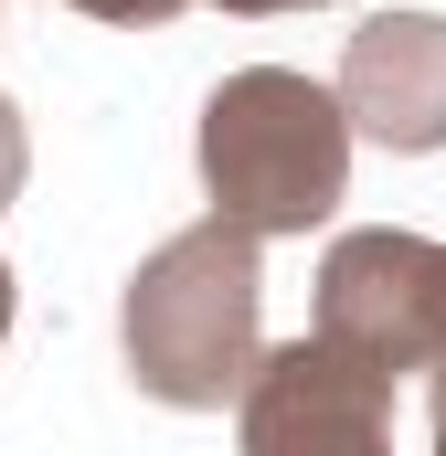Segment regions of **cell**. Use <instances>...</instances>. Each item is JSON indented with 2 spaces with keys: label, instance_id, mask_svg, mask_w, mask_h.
<instances>
[{
  "label": "cell",
  "instance_id": "obj_1",
  "mask_svg": "<svg viewBox=\"0 0 446 456\" xmlns=\"http://www.w3.org/2000/svg\"><path fill=\"white\" fill-rule=\"evenodd\" d=\"M266 233L202 213L170 244H149L128 265V297H117V350H128V382L170 414H223L244 403L255 361H266Z\"/></svg>",
  "mask_w": 446,
  "mask_h": 456
},
{
  "label": "cell",
  "instance_id": "obj_2",
  "mask_svg": "<svg viewBox=\"0 0 446 456\" xmlns=\"http://www.w3.org/2000/svg\"><path fill=\"white\" fill-rule=\"evenodd\" d=\"M202 191L213 213L277 233H309L351 191V107L340 86H309L298 64H244L202 96Z\"/></svg>",
  "mask_w": 446,
  "mask_h": 456
},
{
  "label": "cell",
  "instance_id": "obj_3",
  "mask_svg": "<svg viewBox=\"0 0 446 456\" xmlns=\"http://www.w3.org/2000/svg\"><path fill=\"white\" fill-rule=\"evenodd\" d=\"M319 330L351 340L361 361H383L393 382L404 371H436L446 361V244L404 224H361L319 255Z\"/></svg>",
  "mask_w": 446,
  "mask_h": 456
},
{
  "label": "cell",
  "instance_id": "obj_4",
  "mask_svg": "<svg viewBox=\"0 0 446 456\" xmlns=\"http://www.w3.org/2000/svg\"><path fill=\"white\" fill-rule=\"evenodd\" d=\"M234 436H244V456H372L393 436V371L330 330H309V340L255 361Z\"/></svg>",
  "mask_w": 446,
  "mask_h": 456
},
{
  "label": "cell",
  "instance_id": "obj_5",
  "mask_svg": "<svg viewBox=\"0 0 446 456\" xmlns=\"http://www.w3.org/2000/svg\"><path fill=\"white\" fill-rule=\"evenodd\" d=\"M340 107L372 149H446V11H372L340 53Z\"/></svg>",
  "mask_w": 446,
  "mask_h": 456
},
{
  "label": "cell",
  "instance_id": "obj_6",
  "mask_svg": "<svg viewBox=\"0 0 446 456\" xmlns=\"http://www.w3.org/2000/svg\"><path fill=\"white\" fill-rule=\"evenodd\" d=\"M64 11H86V21H117V32H160V21H181L192 0H64Z\"/></svg>",
  "mask_w": 446,
  "mask_h": 456
},
{
  "label": "cell",
  "instance_id": "obj_7",
  "mask_svg": "<svg viewBox=\"0 0 446 456\" xmlns=\"http://www.w3.org/2000/svg\"><path fill=\"white\" fill-rule=\"evenodd\" d=\"M21 181H32V138H21V107L0 96V202H21Z\"/></svg>",
  "mask_w": 446,
  "mask_h": 456
},
{
  "label": "cell",
  "instance_id": "obj_8",
  "mask_svg": "<svg viewBox=\"0 0 446 456\" xmlns=\"http://www.w3.org/2000/svg\"><path fill=\"white\" fill-rule=\"evenodd\" d=\"M213 11H234V21H277V11H330V0H213Z\"/></svg>",
  "mask_w": 446,
  "mask_h": 456
},
{
  "label": "cell",
  "instance_id": "obj_9",
  "mask_svg": "<svg viewBox=\"0 0 446 456\" xmlns=\"http://www.w3.org/2000/svg\"><path fill=\"white\" fill-rule=\"evenodd\" d=\"M436 446H446V361H436Z\"/></svg>",
  "mask_w": 446,
  "mask_h": 456
},
{
  "label": "cell",
  "instance_id": "obj_10",
  "mask_svg": "<svg viewBox=\"0 0 446 456\" xmlns=\"http://www.w3.org/2000/svg\"><path fill=\"white\" fill-rule=\"evenodd\" d=\"M0 340H11V265H0Z\"/></svg>",
  "mask_w": 446,
  "mask_h": 456
},
{
  "label": "cell",
  "instance_id": "obj_11",
  "mask_svg": "<svg viewBox=\"0 0 446 456\" xmlns=\"http://www.w3.org/2000/svg\"><path fill=\"white\" fill-rule=\"evenodd\" d=\"M0 11H11V0H0Z\"/></svg>",
  "mask_w": 446,
  "mask_h": 456
}]
</instances>
